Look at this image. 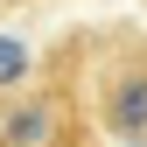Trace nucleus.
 I'll return each instance as SVG.
<instances>
[{
    "label": "nucleus",
    "instance_id": "obj_2",
    "mask_svg": "<svg viewBox=\"0 0 147 147\" xmlns=\"http://www.w3.org/2000/svg\"><path fill=\"white\" fill-rule=\"evenodd\" d=\"M49 119H56V112H49L42 98L14 105V112H7V147H42V140H49Z\"/></svg>",
    "mask_w": 147,
    "mask_h": 147
},
{
    "label": "nucleus",
    "instance_id": "obj_1",
    "mask_svg": "<svg viewBox=\"0 0 147 147\" xmlns=\"http://www.w3.org/2000/svg\"><path fill=\"white\" fill-rule=\"evenodd\" d=\"M105 133L147 140V63H133V70L112 77V91H105Z\"/></svg>",
    "mask_w": 147,
    "mask_h": 147
},
{
    "label": "nucleus",
    "instance_id": "obj_3",
    "mask_svg": "<svg viewBox=\"0 0 147 147\" xmlns=\"http://www.w3.org/2000/svg\"><path fill=\"white\" fill-rule=\"evenodd\" d=\"M14 77H28V49L14 35H0V84H14Z\"/></svg>",
    "mask_w": 147,
    "mask_h": 147
}]
</instances>
